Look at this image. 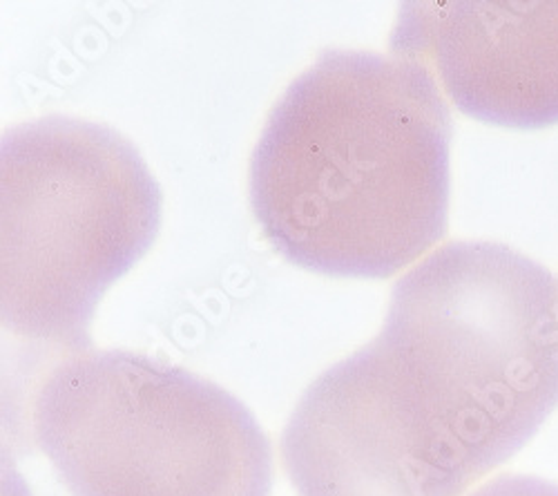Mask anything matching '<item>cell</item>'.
<instances>
[{"instance_id": "3", "label": "cell", "mask_w": 558, "mask_h": 496, "mask_svg": "<svg viewBox=\"0 0 558 496\" xmlns=\"http://www.w3.org/2000/svg\"><path fill=\"white\" fill-rule=\"evenodd\" d=\"M161 189L121 132L50 114L0 142V315L12 336L89 351L104 293L142 259Z\"/></svg>"}, {"instance_id": "2", "label": "cell", "mask_w": 558, "mask_h": 496, "mask_svg": "<svg viewBox=\"0 0 558 496\" xmlns=\"http://www.w3.org/2000/svg\"><path fill=\"white\" fill-rule=\"evenodd\" d=\"M451 134L427 65L324 50L272 106L251 157L264 238L322 276L400 274L447 233Z\"/></svg>"}, {"instance_id": "5", "label": "cell", "mask_w": 558, "mask_h": 496, "mask_svg": "<svg viewBox=\"0 0 558 496\" xmlns=\"http://www.w3.org/2000/svg\"><path fill=\"white\" fill-rule=\"evenodd\" d=\"M389 55L427 65L445 97L483 123H558V3L407 0Z\"/></svg>"}, {"instance_id": "4", "label": "cell", "mask_w": 558, "mask_h": 496, "mask_svg": "<svg viewBox=\"0 0 558 496\" xmlns=\"http://www.w3.org/2000/svg\"><path fill=\"white\" fill-rule=\"evenodd\" d=\"M32 434L72 496H270L272 452L244 402L136 351H81L32 398Z\"/></svg>"}, {"instance_id": "1", "label": "cell", "mask_w": 558, "mask_h": 496, "mask_svg": "<svg viewBox=\"0 0 558 496\" xmlns=\"http://www.w3.org/2000/svg\"><path fill=\"white\" fill-rule=\"evenodd\" d=\"M558 408V282L449 242L396 282L380 334L317 376L284 427L298 496H462Z\"/></svg>"}]
</instances>
